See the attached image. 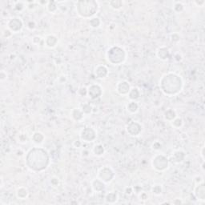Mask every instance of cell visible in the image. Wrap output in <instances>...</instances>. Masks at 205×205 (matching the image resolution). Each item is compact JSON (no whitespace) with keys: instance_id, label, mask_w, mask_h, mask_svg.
Here are the masks:
<instances>
[{"instance_id":"10","label":"cell","mask_w":205,"mask_h":205,"mask_svg":"<svg viewBox=\"0 0 205 205\" xmlns=\"http://www.w3.org/2000/svg\"><path fill=\"white\" fill-rule=\"evenodd\" d=\"M8 27L10 30L14 32H18L19 31L22 27V22L19 19L15 18L10 20V22H8Z\"/></svg>"},{"instance_id":"24","label":"cell","mask_w":205,"mask_h":205,"mask_svg":"<svg viewBox=\"0 0 205 205\" xmlns=\"http://www.w3.org/2000/svg\"><path fill=\"white\" fill-rule=\"evenodd\" d=\"M128 110L132 113H135L136 112L137 110H138V108H139V106H138V104L136 103H135V102H131L129 104H128Z\"/></svg>"},{"instance_id":"1","label":"cell","mask_w":205,"mask_h":205,"mask_svg":"<svg viewBox=\"0 0 205 205\" xmlns=\"http://www.w3.org/2000/svg\"><path fill=\"white\" fill-rule=\"evenodd\" d=\"M26 162L30 169L35 172H41L46 169L48 166V154L43 148H35L28 152Z\"/></svg>"},{"instance_id":"25","label":"cell","mask_w":205,"mask_h":205,"mask_svg":"<svg viewBox=\"0 0 205 205\" xmlns=\"http://www.w3.org/2000/svg\"><path fill=\"white\" fill-rule=\"evenodd\" d=\"M32 139H33V140L36 142V143H42L43 139H44V137H43V135L40 132H36L33 135Z\"/></svg>"},{"instance_id":"35","label":"cell","mask_w":205,"mask_h":205,"mask_svg":"<svg viewBox=\"0 0 205 205\" xmlns=\"http://www.w3.org/2000/svg\"><path fill=\"white\" fill-rule=\"evenodd\" d=\"M148 195L146 194V193H142L141 195H140V198L142 199V200H147L148 199Z\"/></svg>"},{"instance_id":"12","label":"cell","mask_w":205,"mask_h":205,"mask_svg":"<svg viewBox=\"0 0 205 205\" xmlns=\"http://www.w3.org/2000/svg\"><path fill=\"white\" fill-rule=\"evenodd\" d=\"M195 196H196V198L200 200H204V196H205V190H204V185L203 183L200 184L196 187V190H195Z\"/></svg>"},{"instance_id":"33","label":"cell","mask_w":205,"mask_h":205,"mask_svg":"<svg viewBox=\"0 0 205 205\" xmlns=\"http://www.w3.org/2000/svg\"><path fill=\"white\" fill-rule=\"evenodd\" d=\"M51 183L54 187H56V186H58V184H59V179H58L57 177H53V178L51 179Z\"/></svg>"},{"instance_id":"20","label":"cell","mask_w":205,"mask_h":205,"mask_svg":"<svg viewBox=\"0 0 205 205\" xmlns=\"http://www.w3.org/2000/svg\"><path fill=\"white\" fill-rule=\"evenodd\" d=\"M28 196V192H27V190L24 187H20L17 190V196H18L19 199H26Z\"/></svg>"},{"instance_id":"28","label":"cell","mask_w":205,"mask_h":205,"mask_svg":"<svg viewBox=\"0 0 205 205\" xmlns=\"http://www.w3.org/2000/svg\"><path fill=\"white\" fill-rule=\"evenodd\" d=\"M91 27H98L100 25V20L99 18H93L90 20Z\"/></svg>"},{"instance_id":"31","label":"cell","mask_w":205,"mask_h":205,"mask_svg":"<svg viewBox=\"0 0 205 205\" xmlns=\"http://www.w3.org/2000/svg\"><path fill=\"white\" fill-rule=\"evenodd\" d=\"M47 8H48V11H51V12H54V11H56L57 7H56L55 2H49Z\"/></svg>"},{"instance_id":"29","label":"cell","mask_w":205,"mask_h":205,"mask_svg":"<svg viewBox=\"0 0 205 205\" xmlns=\"http://www.w3.org/2000/svg\"><path fill=\"white\" fill-rule=\"evenodd\" d=\"M183 124V121L182 119H179V118H175L173 120H172V125L174 126L175 128H180L181 126Z\"/></svg>"},{"instance_id":"21","label":"cell","mask_w":205,"mask_h":205,"mask_svg":"<svg viewBox=\"0 0 205 205\" xmlns=\"http://www.w3.org/2000/svg\"><path fill=\"white\" fill-rule=\"evenodd\" d=\"M164 117H165V119L167 120H168V121H172L176 117V115L175 111H173L172 109H169V110H168L165 112Z\"/></svg>"},{"instance_id":"32","label":"cell","mask_w":205,"mask_h":205,"mask_svg":"<svg viewBox=\"0 0 205 205\" xmlns=\"http://www.w3.org/2000/svg\"><path fill=\"white\" fill-rule=\"evenodd\" d=\"M183 8V5L181 4V3H176V4L175 5V7H174V9L176 10L177 12H179V11H182Z\"/></svg>"},{"instance_id":"22","label":"cell","mask_w":205,"mask_h":205,"mask_svg":"<svg viewBox=\"0 0 205 205\" xmlns=\"http://www.w3.org/2000/svg\"><path fill=\"white\" fill-rule=\"evenodd\" d=\"M128 96L131 99L135 100V99H137L139 97V91L137 88H133L132 90H130L129 93H128Z\"/></svg>"},{"instance_id":"27","label":"cell","mask_w":205,"mask_h":205,"mask_svg":"<svg viewBox=\"0 0 205 205\" xmlns=\"http://www.w3.org/2000/svg\"><path fill=\"white\" fill-rule=\"evenodd\" d=\"M81 111L84 112V114H89L92 111V107L89 105V104H84L83 107H82Z\"/></svg>"},{"instance_id":"11","label":"cell","mask_w":205,"mask_h":205,"mask_svg":"<svg viewBox=\"0 0 205 205\" xmlns=\"http://www.w3.org/2000/svg\"><path fill=\"white\" fill-rule=\"evenodd\" d=\"M116 89L119 94H120V95H126V94H128L129 91H130V85H129L128 82L121 81L117 84Z\"/></svg>"},{"instance_id":"16","label":"cell","mask_w":205,"mask_h":205,"mask_svg":"<svg viewBox=\"0 0 205 205\" xmlns=\"http://www.w3.org/2000/svg\"><path fill=\"white\" fill-rule=\"evenodd\" d=\"M184 157H185L184 153H183V152H179V151H178V152H176L174 154H173V155H172V159H173V161L176 162V163H180V162H182V161L184 159Z\"/></svg>"},{"instance_id":"13","label":"cell","mask_w":205,"mask_h":205,"mask_svg":"<svg viewBox=\"0 0 205 205\" xmlns=\"http://www.w3.org/2000/svg\"><path fill=\"white\" fill-rule=\"evenodd\" d=\"M95 75L97 76L99 79H102V78H105L108 75V69H107L106 67L104 66H98L95 69Z\"/></svg>"},{"instance_id":"5","label":"cell","mask_w":205,"mask_h":205,"mask_svg":"<svg viewBox=\"0 0 205 205\" xmlns=\"http://www.w3.org/2000/svg\"><path fill=\"white\" fill-rule=\"evenodd\" d=\"M152 166L157 171H164L168 167V159L164 155H157L152 160Z\"/></svg>"},{"instance_id":"8","label":"cell","mask_w":205,"mask_h":205,"mask_svg":"<svg viewBox=\"0 0 205 205\" xmlns=\"http://www.w3.org/2000/svg\"><path fill=\"white\" fill-rule=\"evenodd\" d=\"M87 95L89 97L92 99H95L100 97L102 95V88L99 85H91L88 87L87 90Z\"/></svg>"},{"instance_id":"30","label":"cell","mask_w":205,"mask_h":205,"mask_svg":"<svg viewBox=\"0 0 205 205\" xmlns=\"http://www.w3.org/2000/svg\"><path fill=\"white\" fill-rule=\"evenodd\" d=\"M152 192L155 195H160L162 193V187L160 185H155L152 188Z\"/></svg>"},{"instance_id":"17","label":"cell","mask_w":205,"mask_h":205,"mask_svg":"<svg viewBox=\"0 0 205 205\" xmlns=\"http://www.w3.org/2000/svg\"><path fill=\"white\" fill-rule=\"evenodd\" d=\"M57 38L54 36H48L46 37V40H45V43H46V45L48 47H54V46L56 45L57 43Z\"/></svg>"},{"instance_id":"7","label":"cell","mask_w":205,"mask_h":205,"mask_svg":"<svg viewBox=\"0 0 205 205\" xmlns=\"http://www.w3.org/2000/svg\"><path fill=\"white\" fill-rule=\"evenodd\" d=\"M114 177V172L108 168H104L99 172V178L104 183H109Z\"/></svg>"},{"instance_id":"19","label":"cell","mask_w":205,"mask_h":205,"mask_svg":"<svg viewBox=\"0 0 205 205\" xmlns=\"http://www.w3.org/2000/svg\"><path fill=\"white\" fill-rule=\"evenodd\" d=\"M72 117L75 120L80 121L84 117V112L80 109H74L72 111Z\"/></svg>"},{"instance_id":"15","label":"cell","mask_w":205,"mask_h":205,"mask_svg":"<svg viewBox=\"0 0 205 205\" xmlns=\"http://www.w3.org/2000/svg\"><path fill=\"white\" fill-rule=\"evenodd\" d=\"M92 187L95 192H102L105 189L104 182L100 179H95L92 182Z\"/></svg>"},{"instance_id":"26","label":"cell","mask_w":205,"mask_h":205,"mask_svg":"<svg viewBox=\"0 0 205 205\" xmlns=\"http://www.w3.org/2000/svg\"><path fill=\"white\" fill-rule=\"evenodd\" d=\"M111 6L114 8V9H119L123 6V2L119 0H115V1H111L110 2Z\"/></svg>"},{"instance_id":"6","label":"cell","mask_w":205,"mask_h":205,"mask_svg":"<svg viewBox=\"0 0 205 205\" xmlns=\"http://www.w3.org/2000/svg\"><path fill=\"white\" fill-rule=\"evenodd\" d=\"M80 138L82 140L86 142H91L96 138L95 131L92 128H85L82 131Z\"/></svg>"},{"instance_id":"4","label":"cell","mask_w":205,"mask_h":205,"mask_svg":"<svg viewBox=\"0 0 205 205\" xmlns=\"http://www.w3.org/2000/svg\"><path fill=\"white\" fill-rule=\"evenodd\" d=\"M108 61L112 64H120L125 60L126 54L124 49L119 46H112L107 52Z\"/></svg>"},{"instance_id":"23","label":"cell","mask_w":205,"mask_h":205,"mask_svg":"<svg viewBox=\"0 0 205 205\" xmlns=\"http://www.w3.org/2000/svg\"><path fill=\"white\" fill-rule=\"evenodd\" d=\"M93 152H94L95 155H99V156L102 155L104 152V147H103V145H101V144H98V145L95 146V148L93 149Z\"/></svg>"},{"instance_id":"14","label":"cell","mask_w":205,"mask_h":205,"mask_svg":"<svg viewBox=\"0 0 205 205\" xmlns=\"http://www.w3.org/2000/svg\"><path fill=\"white\" fill-rule=\"evenodd\" d=\"M157 56L160 60H167L169 57V50L167 47H161L157 51Z\"/></svg>"},{"instance_id":"3","label":"cell","mask_w":205,"mask_h":205,"mask_svg":"<svg viewBox=\"0 0 205 205\" xmlns=\"http://www.w3.org/2000/svg\"><path fill=\"white\" fill-rule=\"evenodd\" d=\"M77 11L79 15L88 18L97 12L98 3L95 1H79L77 2Z\"/></svg>"},{"instance_id":"9","label":"cell","mask_w":205,"mask_h":205,"mask_svg":"<svg viewBox=\"0 0 205 205\" xmlns=\"http://www.w3.org/2000/svg\"><path fill=\"white\" fill-rule=\"evenodd\" d=\"M141 125L136 122H132L127 127V131L131 135H138L141 132Z\"/></svg>"},{"instance_id":"2","label":"cell","mask_w":205,"mask_h":205,"mask_svg":"<svg viewBox=\"0 0 205 205\" xmlns=\"http://www.w3.org/2000/svg\"><path fill=\"white\" fill-rule=\"evenodd\" d=\"M159 85L162 91L166 95H174L181 91L183 82L179 75L170 73L165 75L161 79Z\"/></svg>"},{"instance_id":"34","label":"cell","mask_w":205,"mask_h":205,"mask_svg":"<svg viewBox=\"0 0 205 205\" xmlns=\"http://www.w3.org/2000/svg\"><path fill=\"white\" fill-rule=\"evenodd\" d=\"M73 146L75 147V148H79L81 147V142L79 141V140H76V141L74 142V143H73Z\"/></svg>"},{"instance_id":"18","label":"cell","mask_w":205,"mask_h":205,"mask_svg":"<svg viewBox=\"0 0 205 205\" xmlns=\"http://www.w3.org/2000/svg\"><path fill=\"white\" fill-rule=\"evenodd\" d=\"M117 199H118L117 193H115V192H112L107 194L106 197H105V200L108 203H113L117 200Z\"/></svg>"}]
</instances>
